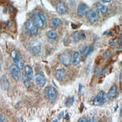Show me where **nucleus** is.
<instances>
[{
  "label": "nucleus",
  "mask_w": 122,
  "mask_h": 122,
  "mask_svg": "<svg viewBox=\"0 0 122 122\" xmlns=\"http://www.w3.org/2000/svg\"><path fill=\"white\" fill-rule=\"evenodd\" d=\"M81 59V54L79 51H74L71 55V62L73 65H77Z\"/></svg>",
  "instance_id": "9b49d317"
},
{
  "label": "nucleus",
  "mask_w": 122,
  "mask_h": 122,
  "mask_svg": "<svg viewBox=\"0 0 122 122\" xmlns=\"http://www.w3.org/2000/svg\"><path fill=\"white\" fill-rule=\"evenodd\" d=\"M30 52H31L32 54L37 56L41 52V44L37 40H33L30 42Z\"/></svg>",
  "instance_id": "39448f33"
},
{
  "label": "nucleus",
  "mask_w": 122,
  "mask_h": 122,
  "mask_svg": "<svg viewBox=\"0 0 122 122\" xmlns=\"http://www.w3.org/2000/svg\"><path fill=\"white\" fill-rule=\"evenodd\" d=\"M11 56H12L13 62L15 63V65L17 66L19 69L24 68V62L21 59L20 54L17 52L16 50H12V52H11Z\"/></svg>",
  "instance_id": "f03ea898"
},
{
  "label": "nucleus",
  "mask_w": 122,
  "mask_h": 122,
  "mask_svg": "<svg viewBox=\"0 0 122 122\" xmlns=\"http://www.w3.org/2000/svg\"><path fill=\"white\" fill-rule=\"evenodd\" d=\"M92 48L91 46H88V47H86V48H85L84 50H82V53L84 55L85 57H86L90 52H92Z\"/></svg>",
  "instance_id": "5701e85b"
},
{
  "label": "nucleus",
  "mask_w": 122,
  "mask_h": 122,
  "mask_svg": "<svg viewBox=\"0 0 122 122\" xmlns=\"http://www.w3.org/2000/svg\"><path fill=\"white\" fill-rule=\"evenodd\" d=\"M39 16H40V18L41 19V20H42V21L44 22V23H46V16L45 15V13H42V12H40L39 13Z\"/></svg>",
  "instance_id": "393cba45"
},
{
  "label": "nucleus",
  "mask_w": 122,
  "mask_h": 122,
  "mask_svg": "<svg viewBox=\"0 0 122 122\" xmlns=\"http://www.w3.org/2000/svg\"><path fill=\"white\" fill-rule=\"evenodd\" d=\"M96 8L99 12H100L102 14H105V13L107 12V10H108L107 5L104 3H102V2H97Z\"/></svg>",
  "instance_id": "f3484780"
},
{
  "label": "nucleus",
  "mask_w": 122,
  "mask_h": 122,
  "mask_svg": "<svg viewBox=\"0 0 122 122\" xmlns=\"http://www.w3.org/2000/svg\"><path fill=\"white\" fill-rule=\"evenodd\" d=\"M88 6L85 3H81L78 5L77 7V14H78L79 16H85L86 13H88Z\"/></svg>",
  "instance_id": "f8f14e48"
},
{
  "label": "nucleus",
  "mask_w": 122,
  "mask_h": 122,
  "mask_svg": "<svg viewBox=\"0 0 122 122\" xmlns=\"http://www.w3.org/2000/svg\"><path fill=\"white\" fill-rule=\"evenodd\" d=\"M107 100V95L103 91H100L97 94L96 98L93 100V104L95 106H102L104 104Z\"/></svg>",
  "instance_id": "f257e3e1"
},
{
  "label": "nucleus",
  "mask_w": 122,
  "mask_h": 122,
  "mask_svg": "<svg viewBox=\"0 0 122 122\" xmlns=\"http://www.w3.org/2000/svg\"><path fill=\"white\" fill-rule=\"evenodd\" d=\"M22 79H23V83L24 85H25V87L28 88L30 86V82H29V78L27 77V76L26 75L25 73L23 74V75H22Z\"/></svg>",
  "instance_id": "412c9836"
},
{
  "label": "nucleus",
  "mask_w": 122,
  "mask_h": 122,
  "mask_svg": "<svg viewBox=\"0 0 122 122\" xmlns=\"http://www.w3.org/2000/svg\"><path fill=\"white\" fill-rule=\"evenodd\" d=\"M10 72L11 76L13 77V78L15 81H18L20 79L21 77V73H20V69H19V67L16 65H11L10 66Z\"/></svg>",
  "instance_id": "7ed1b4c3"
},
{
  "label": "nucleus",
  "mask_w": 122,
  "mask_h": 122,
  "mask_svg": "<svg viewBox=\"0 0 122 122\" xmlns=\"http://www.w3.org/2000/svg\"><path fill=\"white\" fill-rule=\"evenodd\" d=\"M87 18L88 20H89V22L91 24H96L97 21H98L99 19V16H98V13L96 10H91L87 13Z\"/></svg>",
  "instance_id": "423d86ee"
},
{
  "label": "nucleus",
  "mask_w": 122,
  "mask_h": 122,
  "mask_svg": "<svg viewBox=\"0 0 122 122\" xmlns=\"http://www.w3.org/2000/svg\"><path fill=\"white\" fill-rule=\"evenodd\" d=\"M61 24V20L59 17H54L52 20V25L55 27H58Z\"/></svg>",
  "instance_id": "4be33fe9"
},
{
  "label": "nucleus",
  "mask_w": 122,
  "mask_h": 122,
  "mask_svg": "<svg viewBox=\"0 0 122 122\" xmlns=\"http://www.w3.org/2000/svg\"><path fill=\"white\" fill-rule=\"evenodd\" d=\"M94 72H95L96 76H99V74H100V71H99V69L98 68H96L95 70H94Z\"/></svg>",
  "instance_id": "a878e982"
},
{
  "label": "nucleus",
  "mask_w": 122,
  "mask_h": 122,
  "mask_svg": "<svg viewBox=\"0 0 122 122\" xmlns=\"http://www.w3.org/2000/svg\"><path fill=\"white\" fill-rule=\"evenodd\" d=\"M33 77H34L35 81L38 85H39L41 87H42L45 85L46 82V79L41 74H36Z\"/></svg>",
  "instance_id": "9d476101"
},
{
  "label": "nucleus",
  "mask_w": 122,
  "mask_h": 122,
  "mask_svg": "<svg viewBox=\"0 0 122 122\" xmlns=\"http://www.w3.org/2000/svg\"><path fill=\"white\" fill-rule=\"evenodd\" d=\"M62 116H63V112H61L60 113V115H59V118H60Z\"/></svg>",
  "instance_id": "7c9ffc66"
},
{
  "label": "nucleus",
  "mask_w": 122,
  "mask_h": 122,
  "mask_svg": "<svg viewBox=\"0 0 122 122\" xmlns=\"http://www.w3.org/2000/svg\"><path fill=\"white\" fill-rule=\"evenodd\" d=\"M56 11L59 14H64L66 12V6L64 2H60L56 5Z\"/></svg>",
  "instance_id": "2eb2a0df"
},
{
  "label": "nucleus",
  "mask_w": 122,
  "mask_h": 122,
  "mask_svg": "<svg viewBox=\"0 0 122 122\" xmlns=\"http://www.w3.org/2000/svg\"><path fill=\"white\" fill-rule=\"evenodd\" d=\"M86 121H87V120L85 118H84V117L80 118L79 120H78V122H86Z\"/></svg>",
  "instance_id": "bb28decb"
},
{
  "label": "nucleus",
  "mask_w": 122,
  "mask_h": 122,
  "mask_svg": "<svg viewBox=\"0 0 122 122\" xmlns=\"http://www.w3.org/2000/svg\"><path fill=\"white\" fill-rule=\"evenodd\" d=\"M74 102V97L72 96L66 101V107H71L72 105H73Z\"/></svg>",
  "instance_id": "b1692460"
},
{
  "label": "nucleus",
  "mask_w": 122,
  "mask_h": 122,
  "mask_svg": "<svg viewBox=\"0 0 122 122\" xmlns=\"http://www.w3.org/2000/svg\"><path fill=\"white\" fill-rule=\"evenodd\" d=\"M52 121H58V120H57V119H56V120L55 119V120H52Z\"/></svg>",
  "instance_id": "473e14b6"
},
{
  "label": "nucleus",
  "mask_w": 122,
  "mask_h": 122,
  "mask_svg": "<svg viewBox=\"0 0 122 122\" xmlns=\"http://www.w3.org/2000/svg\"><path fill=\"white\" fill-rule=\"evenodd\" d=\"M102 2H103V3H108V2H111V0H102Z\"/></svg>",
  "instance_id": "c85d7f7f"
},
{
  "label": "nucleus",
  "mask_w": 122,
  "mask_h": 122,
  "mask_svg": "<svg viewBox=\"0 0 122 122\" xmlns=\"http://www.w3.org/2000/svg\"><path fill=\"white\" fill-rule=\"evenodd\" d=\"M0 85H1L2 88L3 90H8L9 89V87H10V83L9 81H8L7 77H5V75H3L1 79H0Z\"/></svg>",
  "instance_id": "dca6fc26"
},
{
  "label": "nucleus",
  "mask_w": 122,
  "mask_h": 122,
  "mask_svg": "<svg viewBox=\"0 0 122 122\" xmlns=\"http://www.w3.org/2000/svg\"><path fill=\"white\" fill-rule=\"evenodd\" d=\"M24 70H25V72H24V73L26 74V75L27 76V77H28L29 79H32L33 77H34L32 68L30 67V66L27 65V66H25V67H24Z\"/></svg>",
  "instance_id": "6ab92c4d"
},
{
  "label": "nucleus",
  "mask_w": 122,
  "mask_h": 122,
  "mask_svg": "<svg viewBox=\"0 0 122 122\" xmlns=\"http://www.w3.org/2000/svg\"><path fill=\"white\" fill-rule=\"evenodd\" d=\"M55 77L58 81H63L66 77V71L64 69H58L55 72Z\"/></svg>",
  "instance_id": "ddd939ff"
},
{
  "label": "nucleus",
  "mask_w": 122,
  "mask_h": 122,
  "mask_svg": "<svg viewBox=\"0 0 122 122\" xmlns=\"http://www.w3.org/2000/svg\"><path fill=\"white\" fill-rule=\"evenodd\" d=\"M46 94L50 100H55L56 98V91L52 86H49L46 88Z\"/></svg>",
  "instance_id": "1a4fd4ad"
},
{
  "label": "nucleus",
  "mask_w": 122,
  "mask_h": 122,
  "mask_svg": "<svg viewBox=\"0 0 122 122\" xmlns=\"http://www.w3.org/2000/svg\"><path fill=\"white\" fill-rule=\"evenodd\" d=\"M25 29L27 32L30 35H36L38 34V28L30 20H28L25 23Z\"/></svg>",
  "instance_id": "20e7f679"
},
{
  "label": "nucleus",
  "mask_w": 122,
  "mask_h": 122,
  "mask_svg": "<svg viewBox=\"0 0 122 122\" xmlns=\"http://www.w3.org/2000/svg\"><path fill=\"white\" fill-rule=\"evenodd\" d=\"M85 35L84 34V32L81 31H77L74 34V41L77 42L78 41L81 39H85Z\"/></svg>",
  "instance_id": "a211bd4d"
},
{
  "label": "nucleus",
  "mask_w": 122,
  "mask_h": 122,
  "mask_svg": "<svg viewBox=\"0 0 122 122\" xmlns=\"http://www.w3.org/2000/svg\"><path fill=\"white\" fill-rule=\"evenodd\" d=\"M60 60L61 63L66 66H69L71 64V55L67 52H63L60 56Z\"/></svg>",
  "instance_id": "0eeeda50"
},
{
  "label": "nucleus",
  "mask_w": 122,
  "mask_h": 122,
  "mask_svg": "<svg viewBox=\"0 0 122 122\" xmlns=\"http://www.w3.org/2000/svg\"><path fill=\"white\" fill-rule=\"evenodd\" d=\"M0 70H1V63H0Z\"/></svg>",
  "instance_id": "72a5a7b5"
},
{
  "label": "nucleus",
  "mask_w": 122,
  "mask_h": 122,
  "mask_svg": "<svg viewBox=\"0 0 122 122\" xmlns=\"http://www.w3.org/2000/svg\"><path fill=\"white\" fill-rule=\"evenodd\" d=\"M65 119H66V120H69V119H70V116H69L68 113H66V116H65Z\"/></svg>",
  "instance_id": "c756f323"
},
{
  "label": "nucleus",
  "mask_w": 122,
  "mask_h": 122,
  "mask_svg": "<svg viewBox=\"0 0 122 122\" xmlns=\"http://www.w3.org/2000/svg\"><path fill=\"white\" fill-rule=\"evenodd\" d=\"M4 121V116L2 114H0V122Z\"/></svg>",
  "instance_id": "cd10ccee"
},
{
  "label": "nucleus",
  "mask_w": 122,
  "mask_h": 122,
  "mask_svg": "<svg viewBox=\"0 0 122 122\" xmlns=\"http://www.w3.org/2000/svg\"><path fill=\"white\" fill-rule=\"evenodd\" d=\"M32 22L33 24H35V27L37 28H43L44 26H45V23L42 21V20L40 18V16L38 14H35L32 16Z\"/></svg>",
  "instance_id": "6e6552de"
},
{
  "label": "nucleus",
  "mask_w": 122,
  "mask_h": 122,
  "mask_svg": "<svg viewBox=\"0 0 122 122\" xmlns=\"http://www.w3.org/2000/svg\"><path fill=\"white\" fill-rule=\"evenodd\" d=\"M117 88L116 85H113V86L110 88V89L109 90L107 93V98L110 99V100H112L116 97L117 96Z\"/></svg>",
  "instance_id": "4468645a"
},
{
  "label": "nucleus",
  "mask_w": 122,
  "mask_h": 122,
  "mask_svg": "<svg viewBox=\"0 0 122 122\" xmlns=\"http://www.w3.org/2000/svg\"><path fill=\"white\" fill-rule=\"evenodd\" d=\"M47 37H48L49 39L52 40H55L57 38V33L54 30H49L47 32Z\"/></svg>",
  "instance_id": "aec40b11"
},
{
  "label": "nucleus",
  "mask_w": 122,
  "mask_h": 122,
  "mask_svg": "<svg viewBox=\"0 0 122 122\" xmlns=\"http://www.w3.org/2000/svg\"><path fill=\"white\" fill-rule=\"evenodd\" d=\"M121 75H122V73L121 72V74H120V81H122V76H121Z\"/></svg>",
  "instance_id": "2f4dec72"
}]
</instances>
